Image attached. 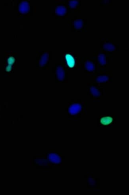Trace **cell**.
<instances>
[{"label":"cell","instance_id":"obj_1","mask_svg":"<svg viewBox=\"0 0 129 195\" xmlns=\"http://www.w3.org/2000/svg\"><path fill=\"white\" fill-rule=\"evenodd\" d=\"M82 106L79 104H75L71 105L69 108V112L71 114L74 115L78 113L80 111Z\"/></svg>","mask_w":129,"mask_h":195},{"label":"cell","instance_id":"obj_2","mask_svg":"<svg viewBox=\"0 0 129 195\" xmlns=\"http://www.w3.org/2000/svg\"><path fill=\"white\" fill-rule=\"evenodd\" d=\"M49 159L50 162L55 164H59L61 161V158L56 154L51 153L49 154Z\"/></svg>","mask_w":129,"mask_h":195},{"label":"cell","instance_id":"obj_3","mask_svg":"<svg viewBox=\"0 0 129 195\" xmlns=\"http://www.w3.org/2000/svg\"><path fill=\"white\" fill-rule=\"evenodd\" d=\"M29 9V5L28 2L24 1L20 6L19 10L21 13H26L28 12Z\"/></svg>","mask_w":129,"mask_h":195},{"label":"cell","instance_id":"obj_4","mask_svg":"<svg viewBox=\"0 0 129 195\" xmlns=\"http://www.w3.org/2000/svg\"><path fill=\"white\" fill-rule=\"evenodd\" d=\"M57 77L59 80H62L64 78V71L61 67H59L57 68Z\"/></svg>","mask_w":129,"mask_h":195},{"label":"cell","instance_id":"obj_5","mask_svg":"<svg viewBox=\"0 0 129 195\" xmlns=\"http://www.w3.org/2000/svg\"><path fill=\"white\" fill-rule=\"evenodd\" d=\"M66 60L69 67H73L75 65V60L73 57L70 54H67L66 56Z\"/></svg>","mask_w":129,"mask_h":195},{"label":"cell","instance_id":"obj_6","mask_svg":"<svg viewBox=\"0 0 129 195\" xmlns=\"http://www.w3.org/2000/svg\"><path fill=\"white\" fill-rule=\"evenodd\" d=\"M56 12L60 16H63L66 12V9L64 6H59L56 8Z\"/></svg>","mask_w":129,"mask_h":195},{"label":"cell","instance_id":"obj_7","mask_svg":"<svg viewBox=\"0 0 129 195\" xmlns=\"http://www.w3.org/2000/svg\"><path fill=\"white\" fill-rule=\"evenodd\" d=\"M103 49L106 51H113L115 50V46L110 43H106L103 45Z\"/></svg>","mask_w":129,"mask_h":195},{"label":"cell","instance_id":"obj_8","mask_svg":"<svg viewBox=\"0 0 129 195\" xmlns=\"http://www.w3.org/2000/svg\"><path fill=\"white\" fill-rule=\"evenodd\" d=\"M113 119L110 117H103L101 120V123L104 125L110 124L113 122Z\"/></svg>","mask_w":129,"mask_h":195},{"label":"cell","instance_id":"obj_9","mask_svg":"<svg viewBox=\"0 0 129 195\" xmlns=\"http://www.w3.org/2000/svg\"><path fill=\"white\" fill-rule=\"evenodd\" d=\"M49 59V54L48 53H45L42 56L40 61V65L41 66H43L44 64L47 63Z\"/></svg>","mask_w":129,"mask_h":195},{"label":"cell","instance_id":"obj_10","mask_svg":"<svg viewBox=\"0 0 129 195\" xmlns=\"http://www.w3.org/2000/svg\"><path fill=\"white\" fill-rule=\"evenodd\" d=\"M98 61L101 65H104L106 63L105 55L104 54H100L97 57Z\"/></svg>","mask_w":129,"mask_h":195},{"label":"cell","instance_id":"obj_11","mask_svg":"<svg viewBox=\"0 0 129 195\" xmlns=\"http://www.w3.org/2000/svg\"><path fill=\"white\" fill-rule=\"evenodd\" d=\"M85 68L87 70H88V71H93L94 70V63L90 61H87L85 63Z\"/></svg>","mask_w":129,"mask_h":195},{"label":"cell","instance_id":"obj_12","mask_svg":"<svg viewBox=\"0 0 129 195\" xmlns=\"http://www.w3.org/2000/svg\"><path fill=\"white\" fill-rule=\"evenodd\" d=\"M83 26V22L82 20L78 19L75 20L74 22V27L77 29L82 28Z\"/></svg>","mask_w":129,"mask_h":195},{"label":"cell","instance_id":"obj_13","mask_svg":"<svg viewBox=\"0 0 129 195\" xmlns=\"http://www.w3.org/2000/svg\"><path fill=\"white\" fill-rule=\"evenodd\" d=\"M109 80V77L106 76H100L96 78V80L99 83H103L106 82Z\"/></svg>","mask_w":129,"mask_h":195},{"label":"cell","instance_id":"obj_14","mask_svg":"<svg viewBox=\"0 0 129 195\" xmlns=\"http://www.w3.org/2000/svg\"><path fill=\"white\" fill-rule=\"evenodd\" d=\"M90 92L93 95L95 96H98L100 95V92L96 88L94 87H91L90 88Z\"/></svg>","mask_w":129,"mask_h":195},{"label":"cell","instance_id":"obj_15","mask_svg":"<svg viewBox=\"0 0 129 195\" xmlns=\"http://www.w3.org/2000/svg\"><path fill=\"white\" fill-rule=\"evenodd\" d=\"M79 2L78 1H71L69 3V5L71 8H76Z\"/></svg>","mask_w":129,"mask_h":195},{"label":"cell","instance_id":"obj_16","mask_svg":"<svg viewBox=\"0 0 129 195\" xmlns=\"http://www.w3.org/2000/svg\"><path fill=\"white\" fill-rule=\"evenodd\" d=\"M15 59L13 57H10L8 59V63L9 64V66H11L12 64H13L14 62Z\"/></svg>","mask_w":129,"mask_h":195}]
</instances>
